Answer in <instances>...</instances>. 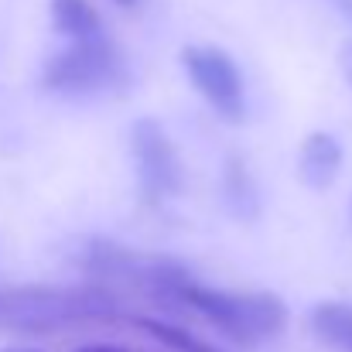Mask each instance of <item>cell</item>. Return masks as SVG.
Segmentation results:
<instances>
[{"label": "cell", "instance_id": "3", "mask_svg": "<svg viewBox=\"0 0 352 352\" xmlns=\"http://www.w3.org/2000/svg\"><path fill=\"white\" fill-rule=\"evenodd\" d=\"M82 270L89 277L100 280V287L110 291L123 287L133 294H147L154 301H175L182 305L185 287L192 284V274L161 253H147V250H133V246H120L110 239H93L82 253Z\"/></svg>", "mask_w": 352, "mask_h": 352}, {"label": "cell", "instance_id": "13", "mask_svg": "<svg viewBox=\"0 0 352 352\" xmlns=\"http://www.w3.org/2000/svg\"><path fill=\"white\" fill-rule=\"evenodd\" d=\"M342 69H346V76H349V82H352V41L342 48Z\"/></svg>", "mask_w": 352, "mask_h": 352}, {"label": "cell", "instance_id": "15", "mask_svg": "<svg viewBox=\"0 0 352 352\" xmlns=\"http://www.w3.org/2000/svg\"><path fill=\"white\" fill-rule=\"evenodd\" d=\"M117 3H133V0H117Z\"/></svg>", "mask_w": 352, "mask_h": 352}, {"label": "cell", "instance_id": "9", "mask_svg": "<svg viewBox=\"0 0 352 352\" xmlns=\"http://www.w3.org/2000/svg\"><path fill=\"white\" fill-rule=\"evenodd\" d=\"M311 332L329 349L352 352V305H346V301H322L311 311Z\"/></svg>", "mask_w": 352, "mask_h": 352}, {"label": "cell", "instance_id": "10", "mask_svg": "<svg viewBox=\"0 0 352 352\" xmlns=\"http://www.w3.org/2000/svg\"><path fill=\"white\" fill-rule=\"evenodd\" d=\"M137 329L147 332L151 339H157L161 346H168L171 352H226L223 346H212L206 339H199L195 332L171 325V322H157V318H137Z\"/></svg>", "mask_w": 352, "mask_h": 352}, {"label": "cell", "instance_id": "11", "mask_svg": "<svg viewBox=\"0 0 352 352\" xmlns=\"http://www.w3.org/2000/svg\"><path fill=\"white\" fill-rule=\"evenodd\" d=\"M226 192H230V199H233V202H246V206H253V185H250V178L243 175V168H239V164H230Z\"/></svg>", "mask_w": 352, "mask_h": 352}, {"label": "cell", "instance_id": "1", "mask_svg": "<svg viewBox=\"0 0 352 352\" xmlns=\"http://www.w3.org/2000/svg\"><path fill=\"white\" fill-rule=\"evenodd\" d=\"M117 294L100 284L72 287H0V329L48 336L58 329L103 322L117 315Z\"/></svg>", "mask_w": 352, "mask_h": 352}, {"label": "cell", "instance_id": "7", "mask_svg": "<svg viewBox=\"0 0 352 352\" xmlns=\"http://www.w3.org/2000/svg\"><path fill=\"white\" fill-rule=\"evenodd\" d=\"M339 168H342V144L325 133V130H315L305 137L301 144V154H298V175L308 188L315 192H325L336 178H339Z\"/></svg>", "mask_w": 352, "mask_h": 352}, {"label": "cell", "instance_id": "4", "mask_svg": "<svg viewBox=\"0 0 352 352\" xmlns=\"http://www.w3.org/2000/svg\"><path fill=\"white\" fill-rule=\"evenodd\" d=\"M126 79H130L126 58L107 34L86 38V41H69V48L52 55L41 72L45 89L62 93V96L113 93V89L126 86Z\"/></svg>", "mask_w": 352, "mask_h": 352}, {"label": "cell", "instance_id": "14", "mask_svg": "<svg viewBox=\"0 0 352 352\" xmlns=\"http://www.w3.org/2000/svg\"><path fill=\"white\" fill-rule=\"evenodd\" d=\"M10 352H34V349H10Z\"/></svg>", "mask_w": 352, "mask_h": 352}, {"label": "cell", "instance_id": "8", "mask_svg": "<svg viewBox=\"0 0 352 352\" xmlns=\"http://www.w3.org/2000/svg\"><path fill=\"white\" fill-rule=\"evenodd\" d=\"M52 24L69 41H86V38L107 34L103 17L93 7V0H52Z\"/></svg>", "mask_w": 352, "mask_h": 352}, {"label": "cell", "instance_id": "5", "mask_svg": "<svg viewBox=\"0 0 352 352\" xmlns=\"http://www.w3.org/2000/svg\"><path fill=\"white\" fill-rule=\"evenodd\" d=\"M182 65L188 72V82L212 107L216 117L226 123L246 120V86H243V72L230 52L216 45H185Z\"/></svg>", "mask_w": 352, "mask_h": 352}, {"label": "cell", "instance_id": "2", "mask_svg": "<svg viewBox=\"0 0 352 352\" xmlns=\"http://www.w3.org/2000/svg\"><path fill=\"white\" fill-rule=\"evenodd\" d=\"M182 305L199 311L236 346H263L287 329V305L270 291H223L192 280Z\"/></svg>", "mask_w": 352, "mask_h": 352}, {"label": "cell", "instance_id": "6", "mask_svg": "<svg viewBox=\"0 0 352 352\" xmlns=\"http://www.w3.org/2000/svg\"><path fill=\"white\" fill-rule=\"evenodd\" d=\"M130 151H133V168L140 192L154 202L175 199L185 188V161L171 140V133L157 120L144 117L130 130Z\"/></svg>", "mask_w": 352, "mask_h": 352}, {"label": "cell", "instance_id": "12", "mask_svg": "<svg viewBox=\"0 0 352 352\" xmlns=\"http://www.w3.org/2000/svg\"><path fill=\"white\" fill-rule=\"evenodd\" d=\"M76 352H126L123 346H113V342H93V346H82Z\"/></svg>", "mask_w": 352, "mask_h": 352}]
</instances>
